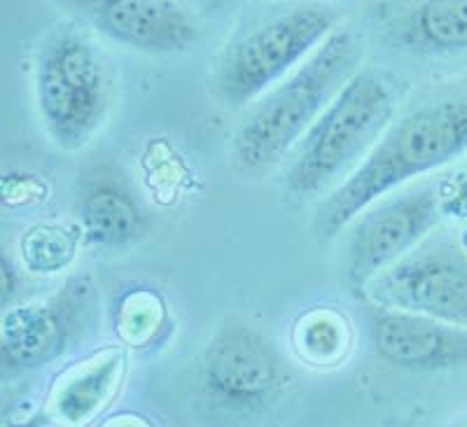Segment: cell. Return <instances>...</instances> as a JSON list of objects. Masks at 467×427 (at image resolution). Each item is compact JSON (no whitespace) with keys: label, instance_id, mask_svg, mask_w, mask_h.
<instances>
[{"label":"cell","instance_id":"52a82bcc","mask_svg":"<svg viewBox=\"0 0 467 427\" xmlns=\"http://www.w3.org/2000/svg\"><path fill=\"white\" fill-rule=\"evenodd\" d=\"M437 182H420L374 201L344 232V278L360 297L367 283L431 236L441 220Z\"/></svg>","mask_w":467,"mask_h":427},{"label":"cell","instance_id":"277c9868","mask_svg":"<svg viewBox=\"0 0 467 427\" xmlns=\"http://www.w3.org/2000/svg\"><path fill=\"white\" fill-rule=\"evenodd\" d=\"M36 106L52 145L80 152L115 108V73L99 45L75 24H57L33 58Z\"/></svg>","mask_w":467,"mask_h":427},{"label":"cell","instance_id":"8992f818","mask_svg":"<svg viewBox=\"0 0 467 427\" xmlns=\"http://www.w3.org/2000/svg\"><path fill=\"white\" fill-rule=\"evenodd\" d=\"M372 308L404 311L467 328V253L451 234L432 232L362 290Z\"/></svg>","mask_w":467,"mask_h":427},{"label":"cell","instance_id":"4fadbf2b","mask_svg":"<svg viewBox=\"0 0 467 427\" xmlns=\"http://www.w3.org/2000/svg\"><path fill=\"white\" fill-rule=\"evenodd\" d=\"M78 224L87 243L103 248H122L143 234V208L117 166H96L85 175L78 196Z\"/></svg>","mask_w":467,"mask_h":427},{"label":"cell","instance_id":"30bf717a","mask_svg":"<svg viewBox=\"0 0 467 427\" xmlns=\"http://www.w3.org/2000/svg\"><path fill=\"white\" fill-rule=\"evenodd\" d=\"M99 33L150 54L185 52L197 43L192 16L171 0H70Z\"/></svg>","mask_w":467,"mask_h":427},{"label":"cell","instance_id":"ba28073f","mask_svg":"<svg viewBox=\"0 0 467 427\" xmlns=\"http://www.w3.org/2000/svg\"><path fill=\"white\" fill-rule=\"evenodd\" d=\"M285 383V367L276 346L248 322H224L203 349V392L224 411H265Z\"/></svg>","mask_w":467,"mask_h":427},{"label":"cell","instance_id":"7a4b0ae2","mask_svg":"<svg viewBox=\"0 0 467 427\" xmlns=\"http://www.w3.org/2000/svg\"><path fill=\"white\" fill-rule=\"evenodd\" d=\"M362 52L360 37L341 28L299 68L262 94L234 131V164L241 171L257 173L290 157L341 87L360 70Z\"/></svg>","mask_w":467,"mask_h":427},{"label":"cell","instance_id":"5b68a950","mask_svg":"<svg viewBox=\"0 0 467 427\" xmlns=\"http://www.w3.org/2000/svg\"><path fill=\"white\" fill-rule=\"evenodd\" d=\"M335 22L325 7L297 5L241 33L223 52L213 79L223 106H253L337 31Z\"/></svg>","mask_w":467,"mask_h":427},{"label":"cell","instance_id":"3957f363","mask_svg":"<svg viewBox=\"0 0 467 427\" xmlns=\"http://www.w3.org/2000/svg\"><path fill=\"white\" fill-rule=\"evenodd\" d=\"M398 87L386 73L360 68L292 150L285 190L308 201L329 196L360 169L393 127Z\"/></svg>","mask_w":467,"mask_h":427},{"label":"cell","instance_id":"9c48e42d","mask_svg":"<svg viewBox=\"0 0 467 427\" xmlns=\"http://www.w3.org/2000/svg\"><path fill=\"white\" fill-rule=\"evenodd\" d=\"M91 295L89 280L70 278L57 295L5 308L0 322L3 374H28L61 358L85 329Z\"/></svg>","mask_w":467,"mask_h":427},{"label":"cell","instance_id":"2e32d148","mask_svg":"<svg viewBox=\"0 0 467 427\" xmlns=\"http://www.w3.org/2000/svg\"><path fill=\"white\" fill-rule=\"evenodd\" d=\"M85 241L80 224L66 222H37L22 234L16 243V255L22 269L47 278L70 269Z\"/></svg>","mask_w":467,"mask_h":427},{"label":"cell","instance_id":"5bb4252c","mask_svg":"<svg viewBox=\"0 0 467 427\" xmlns=\"http://www.w3.org/2000/svg\"><path fill=\"white\" fill-rule=\"evenodd\" d=\"M400 40L423 54L467 52V0H419L400 22Z\"/></svg>","mask_w":467,"mask_h":427},{"label":"cell","instance_id":"ac0fdd59","mask_svg":"<svg viewBox=\"0 0 467 427\" xmlns=\"http://www.w3.org/2000/svg\"><path fill=\"white\" fill-rule=\"evenodd\" d=\"M96 427H157L152 418L143 416V413L136 411H119L106 416Z\"/></svg>","mask_w":467,"mask_h":427},{"label":"cell","instance_id":"d6986e66","mask_svg":"<svg viewBox=\"0 0 467 427\" xmlns=\"http://www.w3.org/2000/svg\"><path fill=\"white\" fill-rule=\"evenodd\" d=\"M16 287H19V278L15 280V264H12L10 255H5V257H3V304H5V307L10 304Z\"/></svg>","mask_w":467,"mask_h":427},{"label":"cell","instance_id":"e0dca14e","mask_svg":"<svg viewBox=\"0 0 467 427\" xmlns=\"http://www.w3.org/2000/svg\"><path fill=\"white\" fill-rule=\"evenodd\" d=\"M169 325V307L152 287H133L115 307V332L127 349H145L157 341Z\"/></svg>","mask_w":467,"mask_h":427},{"label":"cell","instance_id":"ffe728a7","mask_svg":"<svg viewBox=\"0 0 467 427\" xmlns=\"http://www.w3.org/2000/svg\"><path fill=\"white\" fill-rule=\"evenodd\" d=\"M451 427H467V416H462V418H458L456 422H453Z\"/></svg>","mask_w":467,"mask_h":427},{"label":"cell","instance_id":"7c38bea8","mask_svg":"<svg viewBox=\"0 0 467 427\" xmlns=\"http://www.w3.org/2000/svg\"><path fill=\"white\" fill-rule=\"evenodd\" d=\"M374 350L407 371H444L467 364V328L428 316L374 308Z\"/></svg>","mask_w":467,"mask_h":427},{"label":"cell","instance_id":"9a60e30c","mask_svg":"<svg viewBox=\"0 0 467 427\" xmlns=\"http://www.w3.org/2000/svg\"><path fill=\"white\" fill-rule=\"evenodd\" d=\"M292 349L308 367H339L353 349V328L344 311L335 307L306 308L292 322Z\"/></svg>","mask_w":467,"mask_h":427},{"label":"cell","instance_id":"8fae6325","mask_svg":"<svg viewBox=\"0 0 467 427\" xmlns=\"http://www.w3.org/2000/svg\"><path fill=\"white\" fill-rule=\"evenodd\" d=\"M124 379V349L106 346L75 359L54 376L31 427H89L122 391Z\"/></svg>","mask_w":467,"mask_h":427},{"label":"cell","instance_id":"6da1fadb","mask_svg":"<svg viewBox=\"0 0 467 427\" xmlns=\"http://www.w3.org/2000/svg\"><path fill=\"white\" fill-rule=\"evenodd\" d=\"M467 154V87L441 94L400 117L360 169L325 196L316 234H341L374 201Z\"/></svg>","mask_w":467,"mask_h":427}]
</instances>
